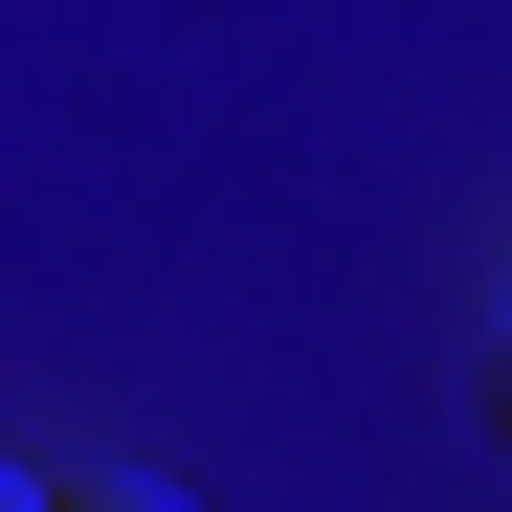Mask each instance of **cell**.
I'll use <instances>...</instances> for the list:
<instances>
[{
  "label": "cell",
  "mask_w": 512,
  "mask_h": 512,
  "mask_svg": "<svg viewBox=\"0 0 512 512\" xmlns=\"http://www.w3.org/2000/svg\"><path fill=\"white\" fill-rule=\"evenodd\" d=\"M45 512H201V490H156V468H90V490H45Z\"/></svg>",
  "instance_id": "obj_1"
},
{
  "label": "cell",
  "mask_w": 512,
  "mask_h": 512,
  "mask_svg": "<svg viewBox=\"0 0 512 512\" xmlns=\"http://www.w3.org/2000/svg\"><path fill=\"white\" fill-rule=\"evenodd\" d=\"M0 512H45V490H23V468H0Z\"/></svg>",
  "instance_id": "obj_2"
}]
</instances>
